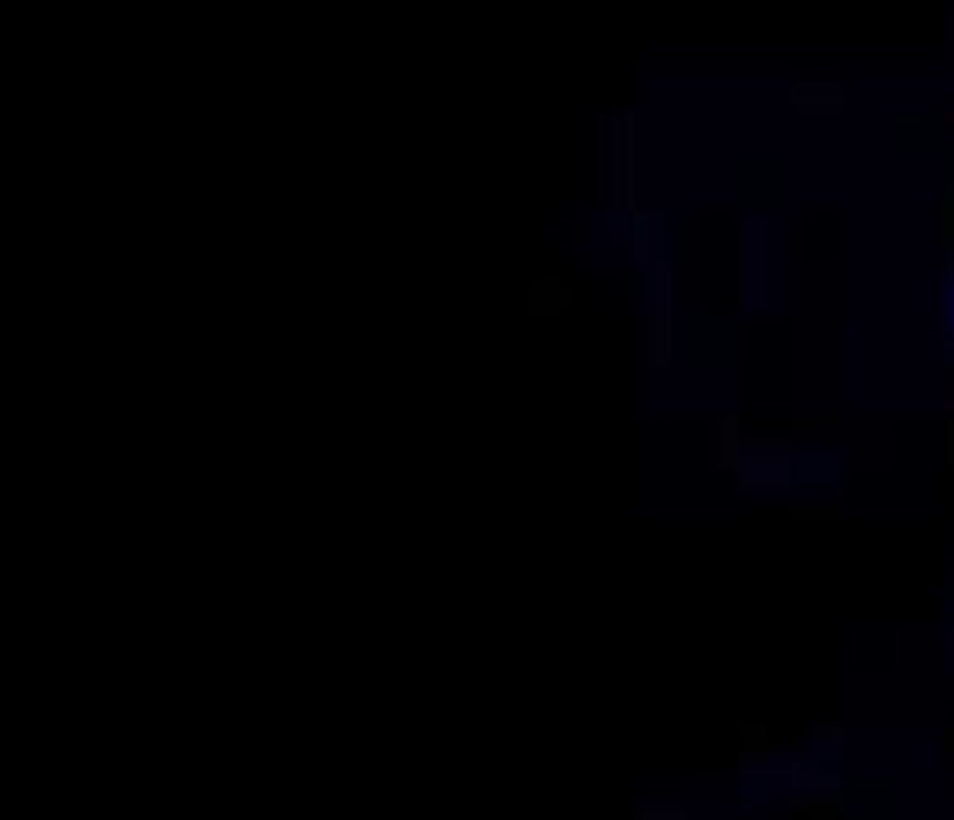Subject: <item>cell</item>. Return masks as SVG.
<instances>
[{"instance_id":"cell-1","label":"cell","mask_w":954,"mask_h":820,"mask_svg":"<svg viewBox=\"0 0 954 820\" xmlns=\"http://www.w3.org/2000/svg\"><path fill=\"white\" fill-rule=\"evenodd\" d=\"M790 790H798V806H805V813H835V806H843V783H828V776H805L798 761H790Z\"/></svg>"},{"instance_id":"cell-2","label":"cell","mask_w":954,"mask_h":820,"mask_svg":"<svg viewBox=\"0 0 954 820\" xmlns=\"http://www.w3.org/2000/svg\"><path fill=\"white\" fill-rule=\"evenodd\" d=\"M739 478H746V485H761V492H768V485L784 492V485H790V455H784V448H768V455H746V462H739Z\"/></svg>"},{"instance_id":"cell-3","label":"cell","mask_w":954,"mask_h":820,"mask_svg":"<svg viewBox=\"0 0 954 820\" xmlns=\"http://www.w3.org/2000/svg\"><path fill=\"white\" fill-rule=\"evenodd\" d=\"M843 105V82H798L790 90V113H835Z\"/></svg>"},{"instance_id":"cell-4","label":"cell","mask_w":954,"mask_h":820,"mask_svg":"<svg viewBox=\"0 0 954 820\" xmlns=\"http://www.w3.org/2000/svg\"><path fill=\"white\" fill-rule=\"evenodd\" d=\"M716 462H746V441H739V418H716Z\"/></svg>"},{"instance_id":"cell-5","label":"cell","mask_w":954,"mask_h":820,"mask_svg":"<svg viewBox=\"0 0 954 820\" xmlns=\"http://www.w3.org/2000/svg\"><path fill=\"white\" fill-rule=\"evenodd\" d=\"M739 769H746V776H768V769H784V776H790V761H784V753H768V746H746V753H739Z\"/></svg>"},{"instance_id":"cell-6","label":"cell","mask_w":954,"mask_h":820,"mask_svg":"<svg viewBox=\"0 0 954 820\" xmlns=\"http://www.w3.org/2000/svg\"><path fill=\"white\" fill-rule=\"evenodd\" d=\"M813 753H821V761L843 753V724H813Z\"/></svg>"},{"instance_id":"cell-7","label":"cell","mask_w":954,"mask_h":820,"mask_svg":"<svg viewBox=\"0 0 954 820\" xmlns=\"http://www.w3.org/2000/svg\"><path fill=\"white\" fill-rule=\"evenodd\" d=\"M641 820H686L679 806H641Z\"/></svg>"}]
</instances>
